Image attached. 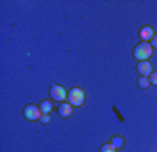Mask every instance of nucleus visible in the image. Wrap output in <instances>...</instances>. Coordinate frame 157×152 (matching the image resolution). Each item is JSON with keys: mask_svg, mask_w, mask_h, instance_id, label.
Segmentation results:
<instances>
[{"mask_svg": "<svg viewBox=\"0 0 157 152\" xmlns=\"http://www.w3.org/2000/svg\"><path fill=\"white\" fill-rule=\"evenodd\" d=\"M24 117L29 121H36L42 117V113L39 106H34V104H28V106L24 109Z\"/></svg>", "mask_w": 157, "mask_h": 152, "instance_id": "nucleus-3", "label": "nucleus"}, {"mask_svg": "<svg viewBox=\"0 0 157 152\" xmlns=\"http://www.w3.org/2000/svg\"><path fill=\"white\" fill-rule=\"evenodd\" d=\"M137 85H139V87H142V89H147V87L150 86L149 76H140V78L137 79Z\"/></svg>", "mask_w": 157, "mask_h": 152, "instance_id": "nucleus-9", "label": "nucleus"}, {"mask_svg": "<svg viewBox=\"0 0 157 152\" xmlns=\"http://www.w3.org/2000/svg\"><path fill=\"white\" fill-rule=\"evenodd\" d=\"M153 55V48H151L150 42H140L135 46L133 56L137 61H147Z\"/></svg>", "mask_w": 157, "mask_h": 152, "instance_id": "nucleus-1", "label": "nucleus"}, {"mask_svg": "<svg viewBox=\"0 0 157 152\" xmlns=\"http://www.w3.org/2000/svg\"><path fill=\"white\" fill-rule=\"evenodd\" d=\"M39 121L42 122V124H48V122L51 121V116H49V114H42V117L39 118Z\"/></svg>", "mask_w": 157, "mask_h": 152, "instance_id": "nucleus-13", "label": "nucleus"}, {"mask_svg": "<svg viewBox=\"0 0 157 152\" xmlns=\"http://www.w3.org/2000/svg\"><path fill=\"white\" fill-rule=\"evenodd\" d=\"M100 152H117V149H115L114 146L111 145V144H105V145L101 146Z\"/></svg>", "mask_w": 157, "mask_h": 152, "instance_id": "nucleus-11", "label": "nucleus"}, {"mask_svg": "<svg viewBox=\"0 0 157 152\" xmlns=\"http://www.w3.org/2000/svg\"><path fill=\"white\" fill-rule=\"evenodd\" d=\"M39 109H41V113L42 114H49V113L52 111V103L49 102V100H44V102H41V104H39Z\"/></svg>", "mask_w": 157, "mask_h": 152, "instance_id": "nucleus-8", "label": "nucleus"}, {"mask_svg": "<svg viewBox=\"0 0 157 152\" xmlns=\"http://www.w3.org/2000/svg\"><path fill=\"white\" fill-rule=\"evenodd\" d=\"M150 45H151V48H156L157 50V34H154V37L150 40Z\"/></svg>", "mask_w": 157, "mask_h": 152, "instance_id": "nucleus-14", "label": "nucleus"}, {"mask_svg": "<svg viewBox=\"0 0 157 152\" xmlns=\"http://www.w3.org/2000/svg\"><path fill=\"white\" fill-rule=\"evenodd\" d=\"M137 72L140 73V76H150L153 73V66L149 61H140L137 63Z\"/></svg>", "mask_w": 157, "mask_h": 152, "instance_id": "nucleus-5", "label": "nucleus"}, {"mask_svg": "<svg viewBox=\"0 0 157 152\" xmlns=\"http://www.w3.org/2000/svg\"><path fill=\"white\" fill-rule=\"evenodd\" d=\"M59 116L62 117V118H69V117L72 116L73 113V106L72 104H69V103H62L60 106H59Z\"/></svg>", "mask_w": 157, "mask_h": 152, "instance_id": "nucleus-6", "label": "nucleus"}, {"mask_svg": "<svg viewBox=\"0 0 157 152\" xmlns=\"http://www.w3.org/2000/svg\"><path fill=\"white\" fill-rule=\"evenodd\" d=\"M139 35H140V38L143 40V42H147L149 40H151L154 37V33H153V28L149 26H144L140 28V33H139Z\"/></svg>", "mask_w": 157, "mask_h": 152, "instance_id": "nucleus-7", "label": "nucleus"}, {"mask_svg": "<svg viewBox=\"0 0 157 152\" xmlns=\"http://www.w3.org/2000/svg\"><path fill=\"white\" fill-rule=\"evenodd\" d=\"M150 85H153V86H157V72H153L150 75Z\"/></svg>", "mask_w": 157, "mask_h": 152, "instance_id": "nucleus-12", "label": "nucleus"}, {"mask_svg": "<svg viewBox=\"0 0 157 152\" xmlns=\"http://www.w3.org/2000/svg\"><path fill=\"white\" fill-rule=\"evenodd\" d=\"M124 138L122 137H119V135H117V137H114V138L111 139V145L114 146L115 149H119V148H122L124 146Z\"/></svg>", "mask_w": 157, "mask_h": 152, "instance_id": "nucleus-10", "label": "nucleus"}, {"mask_svg": "<svg viewBox=\"0 0 157 152\" xmlns=\"http://www.w3.org/2000/svg\"><path fill=\"white\" fill-rule=\"evenodd\" d=\"M67 100H69L67 103L72 104L73 107H80V106H83V103L86 100V94L80 87H73V89L69 90Z\"/></svg>", "mask_w": 157, "mask_h": 152, "instance_id": "nucleus-2", "label": "nucleus"}, {"mask_svg": "<svg viewBox=\"0 0 157 152\" xmlns=\"http://www.w3.org/2000/svg\"><path fill=\"white\" fill-rule=\"evenodd\" d=\"M51 97L55 102H63L67 97V93H66L65 87H62L60 85H52V87H51Z\"/></svg>", "mask_w": 157, "mask_h": 152, "instance_id": "nucleus-4", "label": "nucleus"}]
</instances>
